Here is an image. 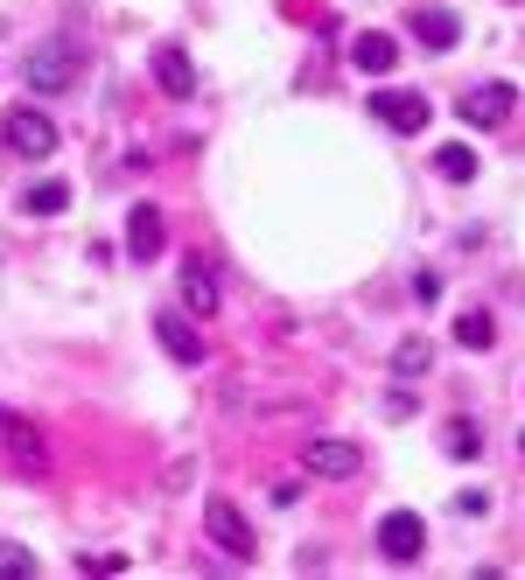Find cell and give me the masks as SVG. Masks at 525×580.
Listing matches in <instances>:
<instances>
[{
	"instance_id": "6da1fadb",
	"label": "cell",
	"mask_w": 525,
	"mask_h": 580,
	"mask_svg": "<svg viewBox=\"0 0 525 580\" xmlns=\"http://www.w3.org/2000/svg\"><path fill=\"white\" fill-rule=\"evenodd\" d=\"M78 70H85V49H78V43H64V35L35 43V49H29V64H22V77H29L35 99H56V91H70V85H78Z\"/></svg>"
},
{
	"instance_id": "7a4b0ae2",
	"label": "cell",
	"mask_w": 525,
	"mask_h": 580,
	"mask_svg": "<svg viewBox=\"0 0 525 580\" xmlns=\"http://www.w3.org/2000/svg\"><path fill=\"white\" fill-rule=\"evenodd\" d=\"M0 141H8V154H22V161H49V154H56V120L43 105H8Z\"/></svg>"
},
{
	"instance_id": "3957f363",
	"label": "cell",
	"mask_w": 525,
	"mask_h": 580,
	"mask_svg": "<svg viewBox=\"0 0 525 580\" xmlns=\"http://www.w3.org/2000/svg\"><path fill=\"white\" fill-rule=\"evenodd\" d=\"M512 105H518V91L504 85V77H491V85H470V91L456 99V120H470V126H483V133H491V126H504V120H512Z\"/></svg>"
},
{
	"instance_id": "277c9868",
	"label": "cell",
	"mask_w": 525,
	"mask_h": 580,
	"mask_svg": "<svg viewBox=\"0 0 525 580\" xmlns=\"http://www.w3.org/2000/svg\"><path fill=\"white\" fill-rule=\"evenodd\" d=\"M203 525H211V538L232 559H253L259 553V538H253V525H246V511L232 504V497H211V504H203Z\"/></svg>"
},
{
	"instance_id": "5b68a950",
	"label": "cell",
	"mask_w": 525,
	"mask_h": 580,
	"mask_svg": "<svg viewBox=\"0 0 525 580\" xmlns=\"http://www.w3.org/2000/svg\"><path fill=\"white\" fill-rule=\"evenodd\" d=\"M302 469H309V476H323V482H350V476L365 469V455H358V440L323 434V440H309V448H302Z\"/></svg>"
},
{
	"instance_id": "8992f818",
	"label": "cell",
	"mask_w": 525,
	"mask_h": 580,
	"mask_svg": "<svg viewBox=\"0 0 525 580\" xmlns=\"http://www.w3.org/2000/svg\"><path fill=\"white\" fill-rule=\"evenodd\" d=\"M182 308H190V315H217V308H224V280H217V259L211 253L182 259Z\"/></svg>"
},
{
	"instance_id": "52a82bcc",
	"label": "cell",
	"mask_w": 525,
	"mask_h": 580,
	"mask_svg": "<svg viewBox=\"0 0 525 580\" xmlns=\"http://www.w3.org/2000/svg\"><path fill=\"white\" fill-rule=\"evenodd\" d=\"M379 553L400 559V567H406V559H421L427 553V525H421L414 511H386L379 517Z\"/></svg>"
},
{
	"instance_id": "ba28073f",
	"label": "cell",
	"mask_w": 525,
	"mask_h": 580,
	"mask_svg": "<svg viewBox=\"0 0 525 580\" xmlns=\"http://www.w3.org/2000/svg\"><path fill=\"white\" fill-rule=\"evenodd\" d=\"M161 245H168V217L155 203H134V210H126V253L147 266V259H161Z\"/></svg>"
},
{
	"instance_id": "9c48e42d",
	"label": "cell",
	"mask_w": 525,
	"mask_h": 580,
	"mask_svg": "<svg viewBox=\"0 0 525 580\" xmlns=\"http://www.w3.org/2000/svg\"><path fill=\"white\" fill-rule=\"evenodd\" d=\"M371 120H386L392 133H421L427 126V99L421 91H371Z\"/></svg>"
},
{
	"instance_id": "30bf717a",
	"label": "cell",
	"mask_w": 525,
	"mask_h": 580,
	"mask_svg": "<svg viewBox=\"0 0 525 580\" xmlns=\"http://www.w3.org/2000/svg\"><path fill=\"white\" fill-rule=\"evenodd\" d=\"M406 29H414L421 49H456V43H462L456 8H414V14H406Z\"/></svg>"
},
{
	"instance_id": "8fae6325",
	"label": "cell",
	"mask_w": 525,
	"mask_h": 580,
	"mask_svg": "<svg viewBox=\"0 0 525 580\" xmlns=\"http://www.w3.org/2000/svg\"><path fill=\"white\" fill-rule=\"evenodd\" d=\"M0 440H8L14 461H22V476H49V448H43V434H35L29 420H8V427H0Z\"/></svg>"
},
{
	"instance_id": "7c38bea8",
	"label": "cell",
	"mask_w": 525,
	"mask_h": 580,
	"mask_svg": "<svg viewBox=\"0 0 525 580\" xmlns=\"http://www.w3.org/2000/svg\"><path fill=\"white\" fill-rule=\"evenodd\" d=\"M155 336H161V350L176 357V364H203V336L176 315V308H168V315H155Z\"/></svg>"
},
{
	"instance_id": "4fadbf2b",
	"label": "cell",
	"mask_w": 525,
	"mask_h": 580,
	"mask_svg": "<svg viewBox=\"0 0 525 580\" xmlns=\"http://www.w3.org/2000/svg\"><path fill=\"white\" fill-rule=\"evenodd\" d=\"M350 64H358L365 77H386L392 64H400V43H392V35H386V29H365V35H358V43H350Z\"/></svg>"
},
{
	"instance_id": "5bb4252c",
	"label": "cell",
	"mask_w": 525,
	"mask_h": 580,
	"mask_svg": "<svg viewBox=\"0 0 525 580\" xmlns=\"http://www.w3.org/2000/svg\"><path fill=\"white\" fill-rule=\"evenodd\" d=\"M155 85L168 91V99H190V91H197V70H190V56H182L176 43L155 49Z\"/></svg>"
},
{
	"instance_id": "9a60e30c",
	"label": "cell",
	"mask_w": 525,
	"mask_h": 580,
	"mask_svg": "<svg viewBox=\"0 0 525 580\" xmlns=\"http://www.w3.org/2000/svg\"><path fill=\"white\" fill-rule=\"evenodd\" d=\"M22 210H29V217H56V210H70V182H56V176L29 182L22 189Z\"/></svg>"
},
{
	"instance_id": "2e32d148",
	"label": "cell",
	"mask_w": 525,
	"mask_h": 580,
	"mask_svg": "<svg viewBox=\"0 0 525 580\" xmlns=\"http://www.w3.org/2000/svg\"><path fill=\"white\" fill-rule=\"evenodd\" d=\"M456 343H462V350H491V343H498V322L483 315V308H462V315H456Z\"/></svg>"
},
{
	"instance_id": "e0dca14e",
	"label": "cell",
	"mask_w": 525,
	"mask_h": 580,
	"mask_svg": "<svg viewBox=\"0 0 525 580\" xmlns=\"http://www.w3.org/2000/svg\"><path fill=\"white\" fill-rule=\"evenodd\" d=\"M435 176H442V182H477V154L462 147V141H448V147L435 154Z\"/></svg>"
},
{
	"instance_id": "ac0fdd59",
	"label": "cell",
	"mask_w": 525,
	"mask_h": 580,
	"mask_svg": "<svg viewBox=\"0 0 525 580\" xmlns=\"http://www.w3.org/2000/svg\"><path fill=\"white\" fill-rule=\"evenodd\" d=\"M427 364H435V350H427V343H421V336H406V343H400V350H392V371H400V378H421V371H427Z\"/></svg>"
},
{
	"instance_id": "d6986e66",
	"label": "cell",
	"mask_w": 525,
	"mask_h": 580,
	"mask_svg": "<svg viewBox=\"0 0 525 580\" xmlns=\"http://www.w3.org/2000/svg\"><path fill=\"white\" fill-rule=\"evenodd\" d=\"M35 573V553L29 546H8V538H0V580H29Z\"/></svg>"
},
{
	"instance_id": "ffe728a7",
	"label": "cell",
	"mask_w": 525,
	"mask_h": 580,
	"mask_svg": "<svg viewBox=\"0 0 525 580\" xmlns=\"http://www.w3.org/2000/svg\"><path fill=\"white\" fill-rule=\"evenodd\" d=\"M477 448H483V434L470 427V420H456V427H448V455H456V461H477Z\"/></svg>"
},
{
	"instance_id": "44dd1931",
	"label": "cell",
	"mask_w": 525,
	"mask_h": 580,
	"mask_svg": "<svg viewBox=\"0 0 525 580\" xmlns=\"http://www.w3.org/2000/svg\"><path fill=\"white\" fill-rule=\"evenodd\" d=\"M386 413H392V420H414V413H421V399H414V392H392V399H386Z\"/></svg>"
},
{
	"instance_id": "7402d4cb",
	"label": "cell",
	"mask_w": 525,
	"mask_h": 580,
	"mask_svg": "<svg viewBox=\"0 0 525 580\" xmlns=\"http://www.w3.org/2000/svg\"><path fill=\"white\" fill-rule=\"evenodd\" d=\"M456 511H462V517H483V511H491V497H483V490H462Z\"/></svg>"
},
{
	"instance_id": "603a6c76",
	"label": "cell",
	"mask_w": 525,
	"mask_h": 580,
	"mask_svg": "<svg viewBox=\"0 0 525 580\" xmlns=\"http://www.w3.org/2000/svg\"><path fill=\"white\" fill-rule=\"evenodd\" d=\"M120 567H126L120 553H91V559H85V573H120Z\"/></svg>"
},
{
	"instance_id": "cb8c5ba5",
	"label": "cell",
	"mask_w": 525,
	"mask_h": 580,
	"mask_svg": "<svg viewBox=\"0 0 525 580\" xmlns=\"http://www.w3.org/2000/svg\"><path fill=\"white\" fill-rule=\"evenodd\" d=\"M414 301H442V280L435 274H414Z\"/></svg>"
},
{
	"instance_id": "d4e9b609",
	"label": "cell",
	"mask_w": 525,
	"mask_h": 580,
	"mask_svg": "<svg viewBox=\"0 0 525 580\" xmlns=\"http://www.w3.org/2000/svg\"><path fill=\"white\" fill-rule=\"evenodd\" d=\"M0 427H8V413H0Z\"/></svg>"
}]
</instances>
